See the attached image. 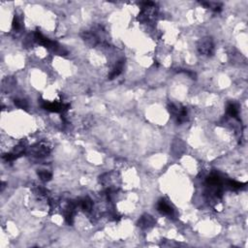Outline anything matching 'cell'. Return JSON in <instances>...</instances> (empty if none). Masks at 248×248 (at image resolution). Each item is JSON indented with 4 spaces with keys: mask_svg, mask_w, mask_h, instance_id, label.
<instances>
[{
    "mask_svg": "<svg viewBox=\"0 0 248 248\" xmlns=\"http://www.w3.org/2000/svg\"><path fill=\"white\" fill-rule=\"evenodd\" d=\"M158 210L161 213H163V214H167V215H171L173 214V212H174V209H173V207L170 206L169 204H168L167 202L165 201H160L159 204H158Z\"/></svg>",
    "mask_w": 248,
    "mask_h": 248,
    "instance_id": "obj_1",
    "label": "cell"
},
{
    "mask_svg": "<svg viewBox=\"0 0 248 248\" xmlns=\"http://www.w3.org/2000/svg\"><path fill=\"white\" fill-rule=\"evenodd\" d=\"M227 113H228L229 116H232V117H236L238 114V110L234 104H230V105L228 106Z\"/></svg>",
    "mask_w": 248,
    "mask_h": 248,
    "instance_id": "obj_2",
    "label": "cell"
},
{
    "mask_svg": "<svg viewBox=\"0 0 248 248\" xmlns=\"http://www.w3.org/2000/svg\"><path fill=\"white\" fill-rule=\"evenodd\" d=\"M82 207L84 210L88 211V210H90L92 209V202L90 201V200H88V199L84 200V201L82 202Z\"/></svg>",
    "mask_w": 248,
    "mask_h": 248,
    "instance_id": "obj_3",
    "label": "cell"
},
{
    "mask_svg": "<svg viewBox=\"0 0 248 248\" xmlns=\"http://www.w3.org/2000/svg\"><path fill=\"white\" fill-rule=\"evenodd\" d=\"M39 175H40V177H41V179L43 180H49L50 179V177H52V175H50L49 172H47V171H41V172H39Z\"/></svg>",
    "mask_w": 248,
    "mask_h": 248,
    "instance_id": "obj_4",
    "label": "cell"
},
{
    "mask_svg": "<svg viewBox=\"0 0 248 248\" xmlns=\"http://www.w3.org/2000/svg\"><path fill=\"white\" fill-rule=\"evenodd\" d=\"M229 185L234 189H239V188L243 187L244 184L243 183H241V182H236V181H234V180H231L230 182H229Z\"/></svg>",
    "mask_w": 248,
    "mask_h": 248,
    "instance_id": "obj_5",
    "label": "cell"
}]
</instances>
